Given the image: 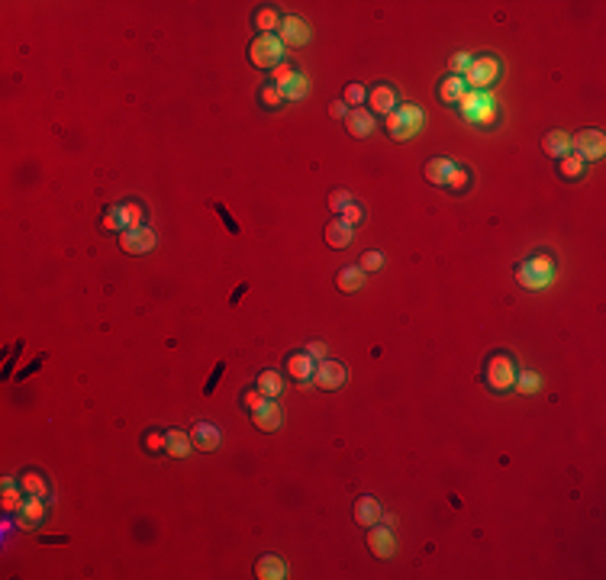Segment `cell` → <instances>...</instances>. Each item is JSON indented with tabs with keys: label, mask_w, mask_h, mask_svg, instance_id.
<instances>
[{
	"label": "cell",
	"mask_w": 606,
	"mask_h": 580,
	"mask_svg": "<svg viewBox=\"0 0 606 580\" xmlns=\"http://www.w3.org/2000/svg\"><path fill=\"white\" fill-rule=\"evenodd\" d=\"M19 487H23V493H26V496H42V500H46V496H48V484H46V478H39L36 471H29V474H23V480H19Z\"/></svg>",
	"instance_id": "4316f807"
},
{
	"label": "cell",
	"mask_w": 606,
	"mask_h": 580,
	"mask_svg": "<svg viewBox=\"0 0 606 580\" xmlns=\"http://www.w3.org/2000/svg\"><path fill=\"white\" fill-rule=\"evenodd\" d=\"M0 503H3V509H7V513H19V509H23V503H26V500L19 496L17 480H13V478H3V500H0Z\"/></svg>",
	"instance_id": "d4e9b609"
},
{
	"label": "cell",
	"mask_w": 606,
	"mask_h": 580,
	"mask_svg": "<svg viewBox=\"0 0 606 580\" xmlns=\"http://www.w3.org/2000/svg\"><path fill=\"white\" fill-rule=\"evenodd\" d=\"M120 248L130 255H142L155 248V233L149 226H139V229H123L120 233Z\"/></svg>",
	"instance_id": "9c48e42d"
},
{
	"label": "cell",
	"mask_w": 606,
	"mask_h": 580,
	"mask_svg": "<svg viewBox=\"0 0 606 580\" xmlns=\"http://www.w3.org/2000/svg\"><path fill=\"white\" fill-rule=\"evenodd\" d=\"M145 448L149 451L165 448V435H161V432H149V435H145Z\"/></svg>",
	"instance_id": "7bdbcfd3"
},
{
	"label": "cell",
	"mask_w": 606,
	"mask_h": 580,
	"mask_svg": "<svg viewBox=\"0 0 606 580\" xmlns=\"http://www.w3.org/2000/svg\"><path fill=\"white\" fill-rule=\"evenodd\" d=\"M355 523H362V525L381 523V503H377L374 496H362V500L355 503Z\"/></svg>",
	"instance_id": "ac0fdd59"
},
{
	"label": "cell",
	"mask_w": 606,
	"mask_h": 580,
	"mask_svg": "<svg viewBox=\"0 0 606 580\" xmlns=\"http://www.w3.org/2000/svg\"><path fill=\"white\" fill-rule=\"evenodd\" d=\"M280 100H284V91H280L278 84H268L261 91V107H265V110H278Z\"/></svg>",
	"instance_id": "836d02e7"
},
{
	"label": "cell",
	"mask_w": 606,
	"mask_h": 580,
	"mask_svg": "<svg viewBox=\"0 0 606 580\" xmlns=\"http://www.w3.org/2000/svg\"><path fill=\"white\" fill-rule=\"evenodd\" d=\"M422 129V110L416 103H403L393 113H387V132H391L397 142H410L416 139Z\"/></svg>",
	"instance_id": "3957f363"
},
{
	"label": "cell",
	"mask_w": 606,
	"mask_h": 580,
	"mask_svg": "<svg viewBox=\"0 0 606 580\" xmlns=\"http://www.w3.org/2000/svg\"><path fill=\"white\" fill-rule=\"evenodd\" d=\"M249 58H252L255 68H271L274 71L278 65H284V42L274 33H261L252 42V48H249Z\"/></svg>",
	"instance_id": "277c9868"
},
{
	"label": "cell",
	"mask_w": 606,
	"mask_h": 580,
	"mask_svg": "<svg viewBox=\"0 0 606 580\" xmlns=\"http://www.w3.org/2000/svg\"><path fill=\"white\" fill-rule=\"evenodd\" d=\"M346 126H348V132H352L355 139H368V136L374 132V116L368 110H358V107H355V110L346 116Z\"/></svg>",
	"instance_id": "2e32d148"
},
{
	"label": "cell",
	"mask_w": 606,
	"mask_h": 580,
	"mask_svg": "<svg viewBox=\"0 0 606 580\" xmlns=\"http://www.w3.org/2000/svg\"><path fill=\"white\" fill-rule=\"evenodd\" d=\"M348 203H352V194H348V190H336L332 200H329V210H332V213H342Z\"/></svg>",
	"instance_id": "f35d334b"
},
{
	"label": "cell",
	"mask_w": 606,
	"mask_h": 580,
	"mask_svg": "<svg viewBox=\"0 0 606 580\" xmlns=\"http://www.w3.org/2000/svg\"><path fill=\"white\" fill-rule=\"evenodd\" d=\"M362 284H364L362 268H346V271L339 274V290L342 293H355V290H362Z\"/></svg>",
	"instance_id": "f1b7e54d"
},
{
	"label": "cell",
	"mask_w": 606,
	"mask_h": 580,
	"mask_svg": "<svg viewBox=\"0 0 606 580\" xmlns=\"http://www.w3.org/2000/svg\"><path fill=\"white\" fill-rule=\"evenodd\" d=\"M362 100H364V87L362 84H348L346 87V103H355V107H358Z\"/></svg>",
	"instance_id": "b9f144b4"
},
{
	"label": "cell",
	"mask_w": 606,
	"mask_h": 580,
	"mask_svg": "<svg viewBox=\"0 0 606 580\" xmlns=\"http://www.w3.org/2000/svg\"><path fill=\"white\" fill-rule=\"evenodd\" d=\"M467 181H471V174H467L465 168H452V174L445 178V188L448 190H465Z\"/></svg>",
	"instance_id": "e575fe53"
},
{
	"label": "cell",
	"mask_w": 606,
	"mask_h": 580,
	"mask_svg": "<svg viewBox=\"0 0 606 580\" xmlns=\"http://www.w3.org/2000/svg\"><path fill=\"white\" fill-rule=\"evenodd\" d=\"M313 384L323 387V390H339L346 384V365L342 361H332V358H323L317 361V374H313Z\"/></svg>",
	"instance_id": "ba28073f"
},
{
	"label": "cell",
	"mask_w": 606,
	"mask_h": 580,
	"mask_svg": "<svg viewBox=\"0 0 606 580\" xmlns=\"http://www.w3.org/2000/svg\"><path fill=\"white\" fill-rule=\"evenodd\" d=\"M255 574L261 580H284L287 577V564L280 561L278 554H265L258 564H255Z\"/></svg>",
	"instance_id": "e0dca14e"
},
{
	"label": "cell",
	"mask_w": 606,
	"mask_h": 580,
	"mask_svg": "<svg viewBox=\"0 0 606 580\" xmlns=\"http://www.w3.org/2000/svg\"><path fill=\"white\" fill-rule=\"evenodd\" d=\"M465 94H467V84H465V78H458V75H448L442 81V87H438V97L445 103H458Z\"/></svg>",
	"instance_id": "603a6c76"
},
{
	"label": "cell",
	"mask_w": 606,
	"mask_h": 580,
	"mask_svg": "<svg viewBox=\"0 0 606 580\" xmlns=\"http://www.w3.org/2000/svg\"><path fill=\"white\" fill-rule=\"evenodd\" d=\"M571 152H574V155H578L584 165H587V161H600V158H603V152H606L603 132H600V129H584V132H578V136L571 139Z\"/></svg>",
	"instance_id": "8992f818"
},
{
	"label": "cell",
	"mask_w": 606,
	"mask_h": 580,
	"mask_svg": "<svg viewBox=\"0 0 606 580\" xmlns=\"http://www.w3.org/2000/svg\"><path fill=\"white\" fill-rule=\"evenodd\" d=\"M558 161H561L558 171L564 174V178H580V174H584V168H587V165H584L574 152H571V155H564V158H558Z\"/></svg>",
	"instance_id": "1f68e13d"
},
{
	"label": "cell",
	"mask_w": 606,
	"mask_h": 580,
	"mask_svg": "<svg viewBox=\"0 0 606 580\" xmlns=\"http://www.w3.org/2000/svg\"><path fill=\"white\" fill-rule=\"evenodd\" d=\"M103 229H113V233L130 229V223H126V206H113L110 213L103 216Z\"/></svg>",
	"instance_id": "4dcf8cb0"
},
{
	"label": "cell",
	"mask_w": 606,
	"mask_h": 580,
	"mask_svg": "<svg viewBox=\"0 0 606 580\" xmlns=\"http://www.w3.org/2000/svg\"><path fill=\"white\" fill-rule=\"evenodd\" d=\"M287 371L294 381H300V384H310L313 381V374H317V361L307 355V352H297V355L287 358Z\"/></svg>",
	"instance_id": "4fadbf2b"
},
{
	"label": "cell",
	"mask_w": 606,
	"mask_h": 580,
	"mask_svg": "<svg viewBox=\"0 0 606 580\" xmlns=\"http://www.w3.org/2000/svg\"><path fill=\"white\" fill-rule=\"evenodd\" d=\"M467 68H471V55H465V52H458V55L452 58V75L465 78V75H467Z\"/></svg>",
	"instance_id": "ab89813d"
},
{
	"label": "cell",
	"mask_w": 606,
	"mask_h": 580,
	"mask_svg": "<svg viewBox=\"0 0 606 580\" xmlns=\"http://www.w3.org/2000/svg\"><path fill=\"white\" fill-rule=\"evenodd\" d=\"M278 39L284 42V46H307L310 42V26L303 23L300 17H284L280 19V33H278Z\"/></svg>",
	"instance_id": "30bf717a"
},
{
	"label": "cell",
	"mask_w": 606,
	"mask_h": 580,
	"mask_svg": "<svg viewBox=\"0 0 606 580\" xmlns=\"http://www.w3.org/2000/svg\"><path fill=\"white\" fill-rule=\"evenodd\" d=\"M329 113L342 120V116H348V103H346V100H336V103H332V107H329Z\"/></svg>",
	"instance_id": "bcb514c9"
},
{
	"label": "cell",
	"mask_w": 606,
	"mask_h": 580,
	"mask_svg": "<svg viewBox=\"0 0 606 580\" xmlns=\"http://www.w3.org/2000/svg\"><path fill=\"white\" fill-rule=\"evenodd\" d=\"M265 400H268V397H265L261 390H249V393L242 397V406H245V410H252V413H255V410H261V406H265Z\"/></svg>",
	"instance_id": "74e56055"
},
{
	"label": "cell",
	"mask_w": 606,
	"mask_h": 580,
	"mask_svg": "<svg viewBox=\"0 0 606 580\" xmlns=\"http://www.w3.org/2000/svg\"><path fill=\"white\" fill-rule=\"evenodd\" d=\"M126 206V223H130V229H139L142 226V206L139 203H123Z\"/></svg>",
	"instance_id": "60d3db41"
},
{
	"label": "cell",
	"mask_w": 606,
	"mask_h": 580,
	"mask_svg": "<svg viewBox=\"0 0 606 580\" xmlns=\"http://www.w3.org/2000/svg\"><path fill=\"white\" fill-rule=\"evenodd\" d=\"M542 149L549 152L551 158H564V155H571V136L568 132H561V129L549 132L545 142H542Z\"/></svg>",
	"instance_id": "ffe728a7"
},
{
	"label": "cell",
	"mask_w": 606,
	"mask_h": 580,
	"mask_svg": "<svg viewBox=\"0 0 606 580\" xmlns=\"http://www.w3.org/2000/svg\"><path fill=\"white\" fill-rule=\"evenodd\" d=\"M252 422L258 426V429H265V432L280 429V422H284V413H280L278 400H265V406L252 413Z\"/></svg>",
	"instance_id": "7c38bea8"
},
{
	"label": "cell",
	"mask_w": 606,
	"mask_h": 580,
	"mask_svg": "<svg viewBox=\"0 0 606 580\" xmlns=\"http://www.w3.org/2000/svg\"><path fill=\"white\" fill-rule=\"evenodd\" d=\"M190 448H194L190 435H184L181 429L165 432V451H168V455H175V458H187V455H190Z\"/></svg>",
	"instance_id": "d6986e66"
},
{
	"label": "cell",
	"mask_w": 606,
	"mask_h": 580,
	"mask_svg": "<svg viewBox=\"0 0 606 580\" xmlns=\"http://www.w3.org/2000/svg\"><path fill=\"white\" fill-rule=\"evenodd\" d=\"M555 278H558V268H555V258H551V255H532V258H526V262L516 268V281H519V287L532 290V293L551 287Z\"/></svg>",
	"instance_id": "6da1fadb"
},
{
	"label": "cell",
	"mask_w": 606,
	"mask_h": 580,
	"mask_svg": "<svg viewBox=\"0 0 606 580\" xmlns=\"http://www.w3.org/2000/svg\"><path fill=\"white\" fill-rule=\"evenodd\" d=\"M42 516H46V500H42V496H26L23 509L17 513V525L33 529L36 523H42Z\"/></svg>",
	"instance_id": "5bb4252c"
},
{
	"label": "cell",
	"mask_w": 606,
	"mask_h": 580,
	"mask_svg": "<svg viewBox=\"0 0 606 580\" xmlns=\"http://www.w3.org/2000/svg\"><path fill=\"white\" fill-rule=\"evenodd\" d=\"M258 390L265 393L268 400H278L280 390H284V381H280L278 371H261V377H258Z\"/></svg>",
	"instance_id": "cb8c5ba5"
},
{
	"label": "cell",
	"mask_w": 606,
	"mask_h": 580,
	"mask_svg": "<svg viewBox=\"0 0 606 580\" xmlns=\"http://www.w3.org/2000/svg\"><path fill=\"white\" fill-rule=\"evenodd\" d=\"M352 235H355V229L346 226L342 219H332V223L326 226V242L332 245V248H346V245L352 242Z\"/></svg>",
	"instance_id": "7402d4cb"
},
{
	"label": "cell",
	"mask_w": 606,
	"mask_h": 580,
	"mask_svg": "<svg viewBox=\"0 0 606 580\" xmlns=\"http://www.w3.org/2000/svg\"><path fill=\"white\" fill-rule=\"evenodd\" d=\"M458 110L471 126H494L497 123V97L490 91H467L458 100Z\"/></svg>",
	"instance_id": "7a4b0ae2"
},
{
	"label": "cell",
	"mask_w": 606,
	"mask_h": 580,
	"mask_svg": "<svg viewBox=\"0 0 606 580\" xmlns=\"http://www.w3.org/2000/svg\"><path fill=\"white\" fill-rule=\"evenodd\" d=\"M371 107H374V110H381V113H393V110H397V94H393L387 84H381L371 94Z\"/></svg>",
	"instance_id": "83f0119b"
},
{
	"label": "cell",
	"mask_w": 606,
	"mask_h": 580,
	"mask_svg": "<svg viewBox=\"0 0 606 580\" xmlns=\"http://www.w3.org/2000/svg\"><path fill=\"white\" fill-rule=\"evenodd\" d=\"M307 355L313 358V361H323V358H326V345H323V342H310V345H307Z\"/></svg>",
	"instance_id": "ee69618b"
},
{
	"label": "cell",
	"mask_w": 606,
	"mask_h": 580,
	"mask_svg": "<svg viewBox=\"0 0 606 580\" xmlns=\"http://www.w3.org/2000/svg\"><path fill=\"white\" fill-rule=\"evenodd\" d=\"M280 91H284V100H303V97L310 94V78L294 71V75L280 84Z\"/></svg>",
	"instance_id": "44dd1931"
},
{
	"label": "cell",
	"mask_w": 606,
	"mask_h": 580,
	"mask_svg": "<svg viewBox=\"0 0 606 580\" xmlns=\"http://www.w3.org/2000/svg\"><path fill=\"white\" fill-rule=\"evenodd\" d=\"M190 442L200 451H213V448H220V429L210 426V422H197L194 432H190Z\"/></svg>",
	"instance_id": "9a60e30c"
},
{
	"label": "cell",
	"mask_w": 606,
	"mask_h": 580,
	"mask_svg": "<svg viewBox=\"0 0 606 580\" xmlns=\"http://www.w3.org/2000/svg\"><path fill=\"white\" fill-rule=\"evenodd\" d=\"M452 168H455V161L432 158V161H426V178H429L432 184H445V178L452 174Z\"/></svg>",
	"instance_id": "484cf974"
},
{
	"label": "cell",
	"mask_w": 606,
	"mask_h": 580,
	"mask_svg": "<svg viewBox=\"0 0 606 580\" xmlns=\"http://www.w3.org/2000/svg\"><path fill=\"white\" fill-rule=\"evenodd\" d=\"M255 26H258L261 33H274V29L280 26V19H278V10H271V7L258 10V17H255Z\"/></svg>",
	"instance_id": "d6a6232c"
},
{
	"label": "cell",
	"mask_w": 606,
	"mask_h": 580,
	"mask_svg": "<svg viewBox=\"0 0 606 580\" xmlns=\"http://www.w3.org/2000/svg\"><path fill=\"white\" fill-rule=\"evenodd\" d=\"M487 384L494 390H510L516 384V365L510 355H494L487 365Z\"/></svg>",
	"instance_id": "52a82bcc"
},
{
	"label": "cell",
	"mask_w": 606,
	"mask_h": 580,
	"mask_svg": "<svg viewBox=\"0 0 606 580\" xmlns=\"http://www.w3.org/2000/svg\"><path fill=\"white\" fill-rule=\"evenodd\" d=\"M290 75H294V71H290L287 65H278V68H274V84L280 87V84H284V81H287Z\"/></svg>",
	"instance_id": "f6af8a7d"
},
{
	"label": "cell",
	"mask_w": 606,
	"mask_h": 580,
	"mask_svg": "<svg viewBox=\"0 0 606 580\" xmlns=\"http://www.w3.org/2000/svg\"><path fill=\"white\" fill-rule=\"evenodd\" d=\"M513 387L522 393V397H532V393L542 387V377L532 374V371H516V384Z\"/></svg>",
	"instance_id": "f546056e"
},
{
	"label": "cell",
	"mask_w": 606,
	"mask_h": 580,
	"mask_svg": "<svg viewBox=\"0 0 606 580\" xmlns=\"http://www.w3.org/2000/svg\"><path fill=\"white\" fill-rule=\"evenodd\" d=\"M368 548H371V554L374 558H391L393 552H397V542H393V535H391V529L387 525H374L371 529V535H368Z\"/></svg>",
	"instance_id": "8fae6325"
},
{
	"label": "cell",
	"mask_w": 606,
	"mask_h": 580,
	"mask_svg": "<svg viewBox=\"0 0 606 580\" xmlns=\"http://www.w3.org/2000/svg\"><path fill=\"white\" fill-rule=\"evenodd\" d=\"M339 219H342V223H346V226H352V229H355V226H358V223H362V219H364V210H362V203H355V200H352V203H348L346 210H342V216H339Z\"/></svg>",
	"instance_id": "d590c367"
},
{
	"label": "cell",
	"mask_w": 606,
	"mask_h": 580,
	"mask_svg": "<svg viewBox=\"0 0 606 580\" xmlns=\"http://www.w3.org/2000/svg\"><path fill=\"white\" fill-rule=\"evenodd\" d=\"M358 264H362V271H381V268H384V255L381 252H364Z\"/></svg>",
	"instance_id": "8d00e7d4"
},
{
	"label": "cell",
	"mask_w": 606,
	"mask_h": 580,
	"mask_svg": "<svg viewBox=\"0 0 606 580\" xmlns=\"http://www.w3.org/2000/svg\"><path fill=\"white\" fill-rule=\"evenodd\" d=\"M497 78H500V62L494 55H481V58H471L465 84H467V91H490V84H494Z\"/></svg>",
	"instance_id": "5b68a950"
}]
</instances>
